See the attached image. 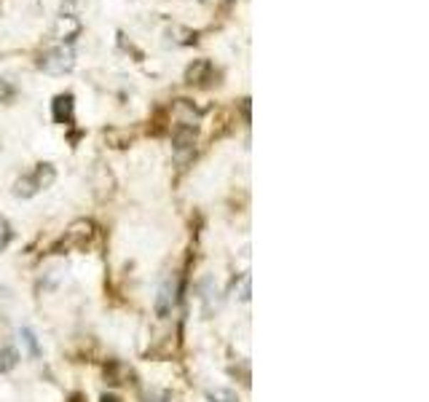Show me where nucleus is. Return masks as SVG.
Wrapping results in <instances>:
<instances>
[{"label": "nucleus", "instance_id": "1", "mask_svg": "<svg viewBox=\"0 0 429 402\" xmlns=\"http://www.w3.org/2000/svg\"><path fill=\"white\" fill-rule=\"evenodd\" d=\"M76 67V51L70 46H54L41 54V70L49 73V76H65Z\"/></svg>", "mask_w": 429, "mask_h": 402}, {"label": "nucleus", "instance_id": "2", "mask_svg": "<svg viewBox=\"0 0 429 402\" xmlns=\"http://www.w3.org/2000/svg\"><path fill=\"white\" fill-rule=\"evenodd\" d=\"M177 298H180V284H177L175 277H166V279L161 282L158 295H156V301H153L156 316H158V319H166V316L172 314V309H175Z\"/></svg>", "mask_w": 429, "mask_h": 402}, {"label": "nucleus", "instance_id": "3", "mask_svg": "<svg viewBox=\"0 0 429 402\" xmlns=\"http://www.w3.org/2000/svg\"><path fill=\"white\" fill-rule=\"evenodd\" d=\"M81 35V19L78 16H59L54 24V38L62 46H70V41H76Z\"/></svg>", "mask_w": 429, "mask_h": 402}, {"label": "nucleus", "instance_id": "4", "mask_svg": "<svg viewBox=\"0 0 429 402\" xmlns=\"http://www.w3.org/2000/svg\"><path fill=\"white\" fill-rule=\"evenodd\" d=\"M73 108H76V100H73V94H56L54 102H51L54 121L56 123H70V121H73Z\"/></svg>", "mask_w": 429, "mask_h": 402}, {"label": "nucleus", "instance_id": "5", "mask_svg": "<svg viewBox=\"0 0 429 402\" xmlns=\"http://www.w3.org/2000/svg\"><path fill=\"white\" fill-rule=\"evenodd\" d=\"M198 292H201V301H204V311L207 314L218 311V306H221V290H218V284L212 279H204L201 287H198Z\"/></svg>", "mask_w": 429, "mask_h": 402}, {"label": "nucleus", "instance_id": "6", "mask_svg": "<svg viewBox=\"0 0 429 402\" xmlns=\"http://www.w3.org/2000/svg\"><path fill=\"white\" fill-rule=\"evenodd\" d=\"M38 190L41 188H38L33 175H22V177L14 182V196H16V199H33Z\"/></svg>", "mask_w": 429, "mask_h": 402}, {"label": "nucleus", "instance_id": "7", "mask_svg": "<svg viewBox=\"0 0 429 402\" xmlns=\"http://www.w3.org/2000/svg\"><path fill=\"white\" fill-rule=\"evenodd\" d=\"M35 177V182H38V188L44 190V188H51L54 185V180H56V169L51 167V164H38V167L30 172Z\"/></svg>", "mask_w": 429, "mask_h": 402}, {"label": "nucleus", "instance_id": "8", "mask_svg": "<svg viewBox=\"0 0 429 402\" xmlns=\"http://www.w3.org/2000/svg\"><path fill=\"white\" fill-rule=\"evenodd\" d=\"M19 351H16V346H11V344H3L0 346V373H11L16 365H19Z\"/></svg>", "mask_w": 429, "mask_h": 402}, {"label": "nucleus", "instance_id": "9", "mask_svg": "<svg viewBox=\"0 0 429 402\" xmlns=\"http://www.w3.org/2000/svg\"><path fill=\"white\" fill-rule=\"evenodd\" d=\"M19 341H22V346L27 349V354L33 359H38L41 354H44V349H41V344H38V335L30 330V327H22L19 330Z\"/></svg>", "mask_w": 429, "mask_h": 402}, {"label": "nucleus", "instance_id": "10", "mask_svg": "<svg viewBox=\"0 0 429 402\" xmlns=\"http://www.w3.org/2000/svg\"><path fill=\"white\" fill-rule=\"evenodd\" d=\"M209 402H239V394L233 389H226V386H215V389L207 391Z\"/></svg>", "mask_w": 429, "mask_h": 402}, {"label": "nucleus", "instance_id": "11", "mask_svg": "<svg viewBox=\"0 0 429 402\" xmlns=\"http://www.w3.org/2000/svg\"><path fill=\"white\" fill-rule=\"evenodd\" d=\"M89 6V0H62L59 16H78Z\"/></svg>", "mask_w": 429, "mask_h": 402}, {"label": "nucleus", "instance_id": "12", "mask_svg": "<svg viewBox=\"0 0 429 402\" xmlns=\"http://www.w3.org/2000/svg\"><path fill=\"white\" fill-rule=\"evenodd\" d=\"M204 73H209V62H204V59H198L196 65L188 67V73H186L188 83H198V78H201Z\"/></svg>", "mask_w": 429, "mask_h": 402}, {"label": "nucleus", "instance_id": "13", "mask_svg": "<svg viewBox=\"0 0 429 402\" xmlns=\"http://www.w3.org/2000/svg\"><path fill=\"white\" fill-rule=\"evenodd\" d=\"M9 242H11V225H9V220L0 215V252L9 247Z\"/></svg>", "mask_w": 429, "mask_h": 402}, {"label": "nucleus", "instance_id": "14", "mask_svg": "<svg viewBox=\"0 0 429 402\" xmlns=\"http://www.w3.org/2000/svg\"><path fill=\"white\" fill-rule=\"evenodd\" d=\"M239 301H242V303L250 301V277H247V274L242 277V287H239Z\"/></svg>", "mask_w": 429, "mask_h": 402}, {"label": "nucleus", "instance_id": "15", "mask_svg": "<svg viewBox=\"0 0 429 402\" xmlns=\"http://www.w3.org/2000/svg\"><path fill=\"white\" fill-rule=\"evenodd\" d=\"M11 97H14V86H9L6 81H0V102L11 100Z\"/></svg>", "mask_w": 429, "mask_h": 402}, {"label": "nucleus", "instance_id": "16", "mask_svg": "<svg viewBox=\"0 0 429 402\" xmlns=\"http://www.w3.org/2000/svg\"><path fill=\"white\" fill-rule=\"evenodd\" d=\"M148 402H169V391H151L148 394Z\"/></svg>", "mask_w": 429, "mask_h": 402}]
</instances>
